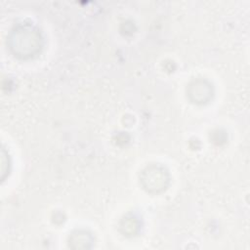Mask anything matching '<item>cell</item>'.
Returning <instances> with one entry per match:
<instances>
[{"mask_svg": "<svg viewBox=\"0 0 250 250\" xmlns=\"http://www.w3.org/2000/svg\"><path fill=\"white\" fill-rule=\"evenodd\" d=\"M39 34L29 28H19L10 37V45L14 52L21 56H30L38 50Z\"/></svg>", "mask_w": 250, "mask_h": 250, "instance_id": "1", "label": "cell"}, {"mask_svg": "<svg viewBox=\"0 0 250 250\" xmlns=\"http://www.w3.org/2000/svg\"><path fill=\"white\" fill-rule=\"evenodd\" d=\"M145 186L149 189H158L164 186L167 181L165 178V172L163 169L156 166H152L144 171V177L142 180Z\"/></svg>", "mask_w": 250, "mask_h": 250, "instance_id": "2", "label": "cell"}]
</instances>
